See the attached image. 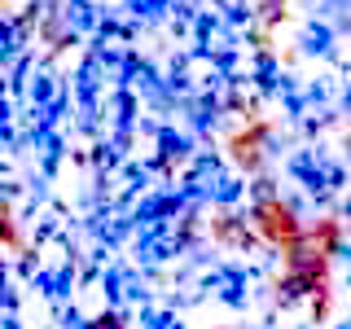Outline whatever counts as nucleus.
<instances>
[{
	"label": "nucleus",
	"mask_w": 351,
	"mask_h": 329,
	"mask_svg": "<svg viewBox=\"0 0 351 329\" xmlns=\"http://www.w3.org/2000/svg\"><path fill=\"white\" fill-rule=\"evenodd\" d=\"M259 141H263V127H250V136L246 132L233 136V158L241 162V167H250V171L259 167Z\"/></svg>",
	"instance_id": "nucleus-2"
},
{
	"label": "nucleus",
	"mask_w": 351,
	"mask_h": 329,
	"mask_svg": "<svg viewBox=\"0 0 351 329\" xmlns=\"http://www.w3.org/2000/svg\"><path fill=\"white\" fill-rule=\"evenodd\" d=\"M255 228L272 241V246H294V241H299V233H303V224L294 219V211L281 202V197H259V206H255Z\"/></svg>",
	"instance_id": "nucleus-1"
}]
</instances>
